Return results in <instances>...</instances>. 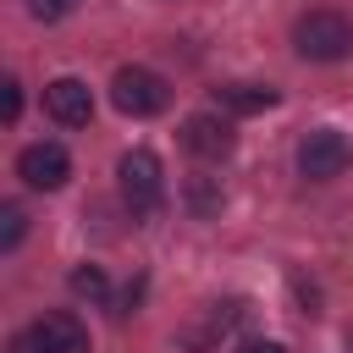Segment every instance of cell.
I'll return each instance as SVG.
<instances>
[{
    "mask_svg": "<svg viewBox=\"0 0 353 353\" xmlns=\"http://www.w3.org/2000/svg\"><path fill=\"white\" fill-rule=\"evenodd\" d=\"M237 353H287V347L270 342V336H248V342H237Z\"/></svg>",
    "mask_w": 353,
    "mask_h": 353,
    "instance_id": "cell-14",
    "label": "cell"
},
{
    "mask_svg": "<svg viewBox=\"0 0 353 353\" xmlns=\"http://www.w3.org/2000/svg\"><path fill=\"white\" fill-rule=\"evenodd\" d=\"M6 121H17V110H22V88H17V77H6Z\"/></svg>",
    "mask_w": 353,
    "mask_h": 353,
    "instance_id": "cell-13",
    "label": "cell"
},
{
    "mask_svg": "<svg viewBox=\"0 0 353 353\" xmlns=\"http://www.w3.org/2000/svg\"><path fill=\"white\" fill-rule=\"evenodd\" d=\"M116 182H121V199H127V210H132V215H154V210L165 204V171H160V160H154L149 149L121 154Z\"/></svg>",
    "mask_w": 353,
    "mask_h": 353,
    "instance_id": "cell-2",
    "label": "cell"
},
{
    "mask_svg": "<svg viewBox=\"0 0 353 353\" xmlns=\"http://www.w3.org/2000/svg\"><path fill=\"white\" fill-rule=\"evenodd\" d=\"M215 105L232 110V116H254V110H270L276 105V88H265V83H221L215 88Z\"/></svg>",
    "mask_w": 353,
    "mask_h": 353,
    "instance_id": "cell-9",
    "label": "cell"
},
{
    "mask_svg": "<svg viewBox=\"0 0 353 353\" xmlns=\"http://www.w3.org/2000/svg\"><path fill=\"white\" fill-rule=\"evenodd\" d=\"M28 6V17L33 22H61V17H72L77 11V0H22Z\"/></svg>",
    "mask_w": 353,
    "mask_h": 353,
    "instance_id": "cell-12",
    "label": "cell"
},
{
    "mask_svg": "<svg viewBox=\"0 0 353 353\" xmlns=\"http://www.w3.org/2000/svg\"><path fill=\"white\" fill-rule=\"evenodd\" d=\"M22 232H28V215H22L17 204H6V210H0V248L11 254V248L22 243Z\"/></svg>",
    "mask_w": 353,
    "mask_h": 353,
    "instance_id": "cell-11",
    "label": "cell"
},
{
    "mask_svg": "<svg viewBox=\"0 0 353 353\" xmlns=\"http://www.w3.org/2000/svg\"><path fill=\"white\" fill-rule=\"evenodd\" d=\"M353 165V143H347V132H336V127H314L303 143H298V171L309 176V182H331V176H342Z\"/></svg>",
    "mask_w": 353,
    "mask_h": 353,
    "instance_id": "cell-4",
    "label": "cell"
},
{
    "mask_svg": "<svg viewBox=\"0 0 353 353\" xmlns=\"http://www.w3.org/2000/svg\"><path fill=\"white\" fill-rule=\"evenodd\" d=\"M72 292H77V298L105 303V298H110V281H105V270H99V265H77V270H72Z\"/></svg>",
    "mask_w": 353,
    "mask_h": 353,
    "instance_id": "cell-10",
    "label": "cell"
},
{
    "mask_svg": "<svg viewBox=\"0 0 353 353\" xmlns=\"http://www.w3.org/2000/svg\"><path fill=\"white\" fill-rule=\"evenodd\" d=\"M17 176H22L28 188H39V193H55V188H66V176H72V154H66L61 143H28V149L17 154Z\"/></svg>",
    "mask_w": 353,
    "mask_h": 353,
    "instance_id": "cell-6",
    "label": "cell"
},
{
    "mask_svg": "<svg viewBox=\"0 0 353 353\" xmlns=\"http://www.w3.org/2000/svg\"><path fill=\"white\" fill-rule=\"evenodd\" d=\"M11 353H44V347H39V336H33V325L11 336Z\"/></svg>",
    "mask_w": 353,
    "mask_h": 353,
    "instance_id": "cell-15",
    "label": "cell"
},
{
    "mask_svg": "<svg viewBox=\"0 0 353 353\" xmlns=\"http://www.w3.org/2000/svg\"><path fill=\"white\" fill-rule=\"evenodd\" d=\"M110 99H116L121 116H160L171 105V83L149 66H121L110 77Z\"/></svg>",
    "mask_w": 353,
    "mask_h": 353,
    "instance_id": "cell-3",
    "label": "cell"
},
{
    "mask_svg": "<svg viewBox=\"0 0 353 353\" xmlns=\"http://www.w3.org/2000/svg\"><path fill=\"white\" fill-rule=\"evenodd\" d=\"M44 110L61 127H88L94 121V94H88L83 77H55V83H44Z\"/></svg>",
    "mask_w": 353,
    "mask_h": 353,
    "instance_id": "cell-7",
    "label": "cell"
},
{
    "mask_svg": "<svg viewBox=\"0 0 353 353\" xmlns=\"http://www.w3.org/2000/svg\"><path fill=\"white\" fill-rule=\"evenodd\" d=\"M33 336H39L44 353H88V325H83L77 314H66V309L33 320Z\"/></svg>",
    "mask_w": 353,
    "mask_h": 353,
    "instance_id": "cell-8",
    "label": "cell"
},
{
    "mask_svg": "<svg viewBox=\"0 0 353 353\" xmlns=\"http://www.w3.org/2000/svg\"><path fill=\"white\" fill-rule=\"evenodd\" d=\"M292 50L303 61H320V66L347 61L353 55V22L342 11H309V17L292 22Z\"/></svg>",
    "mask_w": 353,
    "mask_h": 353,
    "instance_id": "cell-1",
    "label": "cell"
},
{
    "mask_svg": "<svg viewBox=\"0 0 353 353\" xmlns=\"http://www.w3.org/2000/svg\"><path fill=\"white\" fill-rule=\"evenodd\" d=\"M232 143H237V132H232V121L221 110H193L182 121V149L199 154V160H226Z\"/></svg>",
    "mask_w": 353,
    "mask_h": 353,
    "instance_id": "cell-5",
    "label": "cell"
}]
</instances>
